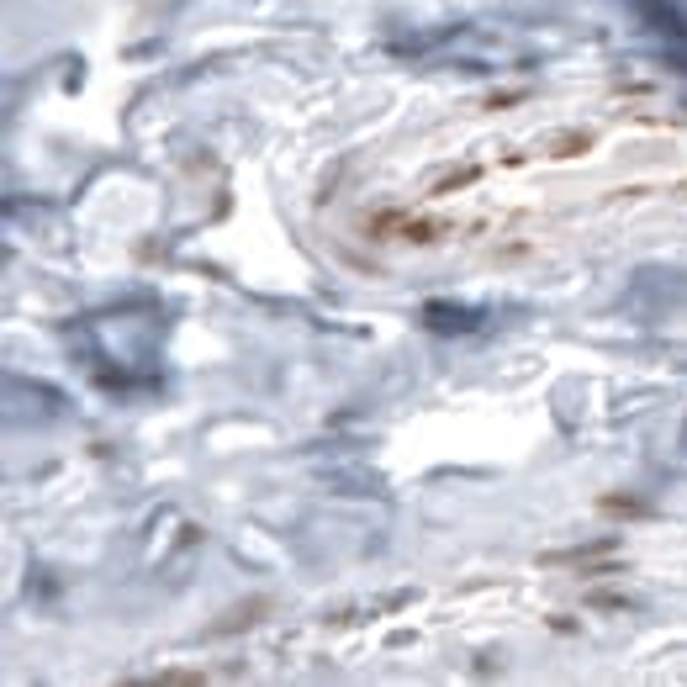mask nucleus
I'll return each instance as SVG.
<instances>
[{"label": "nucleus", "instance_id": "f257e3e1", "mask_svg": "<svg viewBox=\"0 0 687 687\" xmlns=\"http://www.w3.org/2000/svg\"><path fill=\"white\" fill-rule=\"evenodd\" d=\"M672 217L687 233V122L651 106H534L455 138L370 196L360 238L381 249L545 254L603 212Z\"/></svg>", "mask_w": 687, "mask_h": 687}]
</instances>
